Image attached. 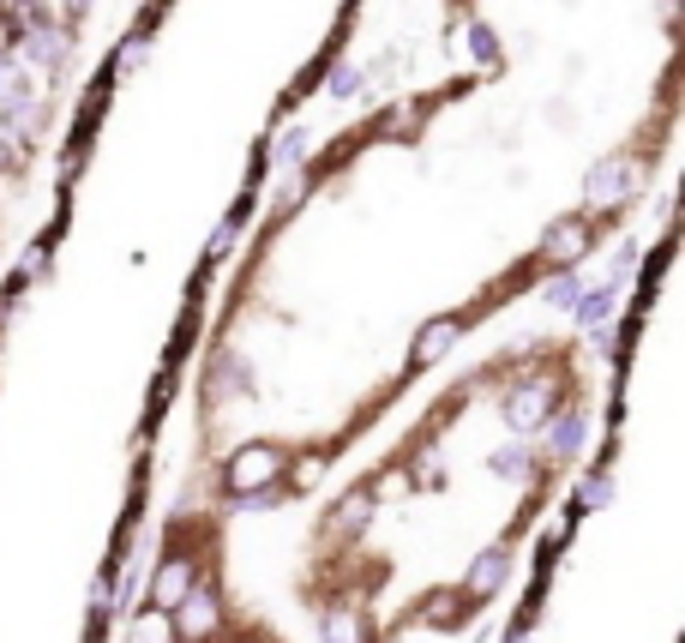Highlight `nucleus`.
<instances>
[{"mask_svg":"<svg viewBox=\"0 0 685 643\" xmlns=\"http://www.w3.org/2000/svg\"><path fill=\"white\" fill-rule=\"evenodd\" d=\"M625 187H632V163H625V156H608V163L583 180V199H589V205H620Z\"/></svg>","mask_w":685,"mask_h":643,"instance_id":"f257e3e1","label":"nucleus"},{"mask_svg":"<svg viewBox=\"0 0 685 643\" xmlns=\"http://www.w3.org/2000/svg\"><path fill=\"white\" fill-rule=\"evenodd\" d=\"M277 476V451L271 445H246L241 457L229 464V488L246 493V488H265V481Z\"/></svg>","mask_w":685,"mask_h":643,"instance_id":"f03ea898","label":"nucleus"},{"mask_svg":"<svg viewBox=\"0 0 685 643\" xmlns=\"http://www.w3.org/2000/svg\"><path fill=\"white\" fill-rule=\"evenodd\" d=\"M505 421L518 427V433L542 427V421H547V391H542V386H518L511 398H505Z\"/></svg>","mask_w":685,"mask_h":643,"instance_id":"7ed1b4c3","label":"nucleus"},{"mask_svg":"<svg viewBox=\"0 0 685 643\" xmlns=\"http://www.w3.org/2000/svg\"><path fill=\"white\" fill-rule=\"evenodd\" d=\"M211 626H217V595L187 583V595H181V638H205Z\"/></svg>","mask_w":685,"mask_h":643,"instance_id":"20e7f679","label":"nucleus"},{"mask_svg":"<svg viewBox=\"0 0 685 643\" xmlns=\"http://www.w3.org/2000/svg\"><path fill=\"white\" fill-rule=\"evenodd\" d=\"M583 247H589V235H583V223H578V217L554 223V229L542 235V253H547V259H559V265H571V259H578Z\"/></svg>","mask_w":685,"mask_h":643,"instance_id":"39448f33","label":"nucleus"},{"mask_svg":"<svg viewBox=\"0 0 685 643\" xmlns=\"http://www.w3.org/2000/svg\"><path fill=\"white\" fill-rule=\"evenodd\" d=\"M452 343H457V319H433L421 337H415V361H440Z\"/></svg>","mask_w":685,"mask_h":643,"instance_id":"423d86ee","label":"nucleus"},{"mask_svg":"<svg viewBox=\"0 0 685 643\" xmlns=\"http://www.w3.org/2000/svg\"><path fill=\"white\" fill-rule=\"evenodd\" d=\"M187 583H193V566H187V559H168L163 571H156V602H181L187 595Z\"/></svg>","mask_w":685,"mask_h":643,"instance_id":"0eeeda50","label":"nucleus"},{"mask_svg":"<svg viewBox=\"0 0 685 643\" xmlns=\"http://www.w3.org/2000/svg\"><path fill=\"white\" fill-rule=\"evenodd\" d=\"M505 578V554L493 547V554H481L475 566H469V595H493V583Z\"/></svg>","mask_w":685,"mask_h":643,"instance_id":"6e6552de","label":"nucleus"},{"mask_svg":"<svg viewBox=\"0 0 685 643\" xmlns=\"http://www.w3.org/2000/svg\"><path fill=\"white\" fill-rule=\"evenodd\" d=\"M554 451L559 457H578L583 451V415H566V421L554 427Z\"/></svg>","mask_w":685,"mask_h":643,"instance_id":"1a4fd4ad","label":"nucleus"},{"mask_svg":"<svg viewBox=\"0 0 685 643\" xmlns=\"http://www.w3.org/2000/svg\"><path fill=\"white\" fill-rule=\"evenodd\" d=\"M571 307H578V325H601L608 319V307H613V289H595V295L571 301Z\"/></svg>","mask_w":685,"mask_h":643,"instance_id":"9d476101","label":"nucleus"},{"mask_svg":"<svg viewBox=\"0 0 685 643\" xmlns=\"http://www.w3.org/2000/svg\"><path fill=\"white\" fill-rule=\"evenodd\" d=\"M301 151H307V127H283V139H277V163H301Z\"/></svg>","mask_w":685,"mask_h":643,"instance_id":"9b49d317","label":"nucleus"},{"mask_svg":"<svg viewBox=\"0 0 685 643\" xmlns=\"http://www.w3.org/2000/svg\"><path fill=\"white\" fill-rule=\"evenodd\" d=\"M325 643H361V626L343 619V614H331V619H325Z\"/></svg>","mask_w":685,"mask_h":643,"instance_id":"f8f14e48","label":"nucleus"},{"mask_svg":"<svg viewBox=\"0 0 685 643\" xmlns=\"http://www.w3.org/2000/svg\"><path fill=\"white\" fill-rule=\"evenodd\" d=\"M493 469H499V476H523V469H530V451H523V445H505L499 457H493Z\"/></svg>","mask_w":685,"mask_h":643,"instance_id":"ddd939ff","label":"nucleus"},{"mask_svg":"<svg viewBox=\"0 0 685 643\" xmlns=\"http://www.w3.org/2000/svg\"><path fill=\"white\" fill-rule=\"evenodd\" d=\"M132 643H175V638H168V626L156 614H144L139 626H132Z\"/></svg>","mask_w":685,"mask_h":643,"instance_id":"4468645a","label":"nucleus"},{"mask_svg":"<svg viewBox=\"0 0 685 643\" xmlns=\"http://www.w3.org/2000/svg\"><path fill=\"white\" fill-rule=\"evenodd\" d=\"M350 90H361V73H355V66H337L331 73V97H350Z\"/></svg>","mask_w":685,"mask_h":643,"instance_id":"2eb2a0df","label":"nucleus"},{"mask_svg":"<svg viewBox=\"0 0 685 643\" xmlns=\"http://www.w3.org/2000/svg\"><path fill=\"white\" fill-rule=\"evenodd\" d=\"M608 493H613L608 476H589V481H583V505H608Z\"/></svg>","mask_w":685,"mask_h":643,"instance_id":"dca6fc26","label":"nucleus"},{"mask_svg":"<svg viewBox=\"0 0 685 643\" xmlns=\"http://www.w3.org/2000/svg\"><path fill=\"white\" fill-rule=\"evenodd\" d=\"M547 301H559V307H571V301H578V277H559V283L547 289Z\"/></svg>","mask_w":685,"mask_h":643,"instance_id":"f3484780","label":"nucleus"},{"mask_svg":"<svg viewBox=\"0 0 685 643\" xmlns=\"http://www.w3.org/2000/svg\"><path fill=\"white\" fill-rule=\"evenodd\" d=\"M337 524H350V529H361V524H367V500L343 505V512H337Z\"/></svg>","mask_w":685,"mask_h":643,"instance_id":"a211bd4d","label":"nucleus"},{"mask_svg":"<svg viewBox=\"0 0 685 643\" xmlns=\"http://www.w3.org/2000/svg\"><path fill=\"white\" fill-rule=\"evenodd\" d=\"M475 54H481V61H499V42H493L487 30H475Z\"/></svg>","mask_w":685,"mask_h":643,"instance_id":"6ab92c4d","label":"nucleus"},{"mask_svg":"<svg viewBox=\"0 0 685 643\" xmlns=\"http://www.w3.org/2000/svg\"><path fill=\"white\" fill-rule=\"evenodd\" d=\"M0 168H13V144L0 139Z\"/></svg>","mask_w":685,"mask_h":643,"instance_id":"aec40b11","label":"nucleus"},{"mask_svg":"<svg viewBox=\"0 0 685 643\" xmlns=\"http://www.w3.org/2000/svg\"><path fill=\"white\" fill-rule=\"evenodd\" d=\"M511 643H530V638H523V631H518V638H511Z\"/></svg>","mask_w":685,"mask_h":643,"instance_id":"412c9836","label":"nucleus"}]
</instances>
